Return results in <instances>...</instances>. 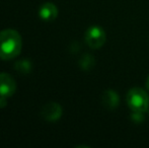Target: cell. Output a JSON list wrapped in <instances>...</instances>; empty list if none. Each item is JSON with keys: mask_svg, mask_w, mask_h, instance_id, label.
<instances>
[{"mask_svg": "<svg viewBox=\"0 0 149 148\" xmlns=\"http://www.w3.org/2000/svg\"><path fill=\"white\" fill-rule=\"evenodd\" d=\"M107 41V35L104 28L98 26H92L85 33V43L91 49H100Z\"/></svg>", "mask_w": 149, "mask_h": 148, "instance_id": "3", "label": "cell"}, {"mask_svg": "<svg viewBox=\"0 0 149 148\" xmlns=\"http://www.w3.org/2000/svg\"><path fill=\"white\" fill-rule=\"evenodd\" d=\"M62 107L57 103H48L41 110V115L45 120L49 122L59 120L62 116Z\"/></svg>", "mask_w": 149, "mask_h": 148, "instance_id": "5", "label": "cell"}, {"mask_svg": "<svg viewBox=\"0 0 149 148\" xmlns=\"http://www.w3.org/2000/svg\"><path fill=\"white\" fill-rule=\"evenodd\" d=\"M144 113H140V112H133L131 114V119L134 123L136 124H139L142 123L144 121Z\"/></svg>", "mask_w": 149, "mask_h": 148, "instance_id": "10", "label": "cell"}, {"mask_svg": "<svg viewBox=\"0 0 149 148\" xmlns=\"http://www.w3.org/2000/svg\"><path fill=\"white\" fill-rule=\"evenodd\" d=\"M127 104L133 112L145 113L149 108L148 93L140 87H133L127 93Z\"/></svg>", "mask_w": 149, "mask_h": 148, "instance_id": "2", "label": "cell"}, {"mask_svg": "<svg viewBox=\"0 0 149 148\" xmlns=\"http://www.w3.org/2000/svg\"><path fill=\"white\" fill-rule=\"evenodd\" d=\"M6 99H7L6 97H1V95H0V108L6 107V105H7V101H6Z\"/></svg>", "mask_w": 149, "mask_h": 148, "instance_id": "11", "label": "cell"}, {"mask_svg": "<svg viewBox=\"0 0 149 148\" xmlns=\"http://www.w3.org/2000/svg\"><path fill=\"white\" fill-rule=\"evenodd\" d=\"M16 90V84L14 79L8 73H0V95L9 97L13 95Z\"/></svg>", "mask_w": 149, "mask_h": 148, "instance_id": "4", "label": "cell"}, {"mask_svg": "<svg viewBox=\"0 0 149 148\" xmlns=\"http://www.w3.org/2000/svg\"><path fill=\"white\" fill-rule=\"evenodd\" d=\"M22 48V40L18 32L11 28L0 32V58L11 60L19 55Z\"/></svg>", "mask_w": 149, "mask_h": 148, "instance_id": "1", "label": "cell"}, {"mask_svg": "<svg viewBox=\"0 0 149 148\" xmlns=\"http://www.w3.org/2000/svg\"><path fill=\"white\" fill-rule=\"evenodd\" d=\"M102 101L107 109L114 110L119 107L120 97L118 93L115 90H113V89H107V90H104V94H102Z\"/></svg>", "mask_w": 149, "mask_h": 148, "instance_id": "7", "label": "cell"}, {"mask_svg": "<svg viewBox=\"0 0 149 148\" xmlns=\"http://www.w3.org/2000/svg\"><path fill=\"white\" fill-rule=\"evenodd\" d=\"M39 15L43 20L46 22H51V20L56 19L58 16V8L55 4L51 2H46L40 7Z\"/></svg>", "mask_w": 149, "mask_h": 148, "instance_id": "6", "label": "cell"}, {"mask_svg": "<svg viewBox=\"0 0 149 148\" xmlns=\"http://www.w3.org/2000/svg\"><path fill=\"white\" fill-rule=\"evenodd\" d=\"M31 68H33V64L28 59L18 60L14 63V69L20 74H29L31 71Z\"/></svg>", "mask_w": 149, "mask_h": 148, "instance_id": "8", "label": "cell"}, {"mask_svg": "<svg viewBox=\"0 0 149 148\" xmlns=\"http://www.w3.org/2000/svg\"><path fill=\"white\" fill-rule=\"evenodd\" d=\"M146 87H147V89L149 90V76H148V78H147V81H146Z\"/></svg>", "mask_w": 149, "mask_h": 148, "instance_id": "12", "label": "cell"}, {"mask_svg": "<svg viewBox=\"0 0 149 148\" xmlns=\"http://www.w3.org/2000/svg\"><path fill=\"white\" fill-rule=\"evenodd\" d=\"M79 66L83 70H90L94 66V57L90 54H84L79 60Z\"/></svg>", "mask_w": 149, "mask_h": 148, "instance_id": "9", "label": "cell"}]
</instances>
